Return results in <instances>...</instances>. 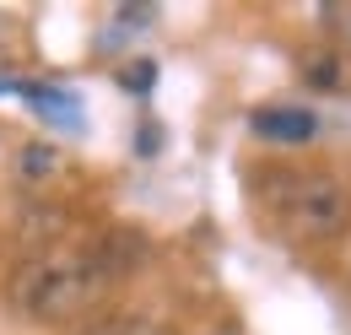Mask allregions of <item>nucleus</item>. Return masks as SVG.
Returning a JSON list of instances; mask_svg holds the SVG:
<instances>
[{"label": "nucleus", "instance_id": "1", "mask_svg": "<svg viewBox=\"0 0 351 335\" xmlns=\"http://www.w3.org/2000/svg\"><path fill=\"white\" fill-rule=\"evenodd\" d=\"M254 206L292 244H335L351 233V189L319 168H260Z\"/></svg>", "mask_w": 351, "mask_h": 335}, {"label": "nucleus", "instance_id": "2", "mask_svg": "<svg viewBox=\"0 0 351 335\" xmlns=\"http://www.w3.org/2000/svg\"><path fill=\"white\" fill-rule=\"evenodd\" d=\"M108 292H114V281L82 249L27 254L5 276V308L22 314L27 325H71V319H87Z\"/></svg>", "mask_w": 351, "mask_h": 335}, {"label": "nucleus", "instance_id": "3", "mask_svg": "<svg viewBox=\"0 0 351 335\" xmlns=\"http://www.w3.org/2000/svg\"><path fill=\"white\" fill-rule=\"evenodd\" d=\"M82 254H87V259L103 270V276H108V281H114V287H119L125 276H135V270L146 265L152 244H146L135 227H103L97 238H87V244H82Z\"/></svg>", "mask_w": 351, "mask_h": 335}, {"label": "nucleus", "instance_id": "4", "mask_svg": "<svg viewBox=\"0 0 351 335\" xmlns=\"http://www.w3.org/2000/svg\"><path fill=\"white\" fill-rule=\"evenodd\" d=\"M249 130L270 146H308L319 135V114L303 108V103H265V108L249 114Z\"/></svg>", "mask_w": 351, "mask_h": 335}, {"label": "nucleus", "instance_id": "5", "mask_svg": "<svg viewBox=\"0 0 351 335\" xmlns=\"http://www.w3.org/2000/svg\"><path fill=\"white\" fill-rule=\"evenodd\" d=\"M298 71H303V82L313 92H341V97H351V49H341V43H313V49H303Z\"/></svg>", "mask_w": 351, "mask_h": 335}, {"label": "nucleus", "instance_id": "6", "mask_svg": "<svg viewBox=\"0 0 351 335\" xmlns=\"http://www.w3.org/2000/svg\"><path fill=\"white\" fill-rule=\"evenodd\" d=\"M38 114H44L49 125H65V130H82V108H76V97L71 92H60V86H38V82H22L16 86Z\"/></svg>", "mask_w": 351, "mask_h": 335}, {"label": "nucleus", "instance_id": "7", "mask_svg": "<svg viewBox=\"0 0 351 335\" xmlns=\"http://www.w3.org/2000/svg\"><path fill=\"white\" fill-rule=\"evenodd\" d=\"M54 173H60V152H49V146H38V141L16 152V184L33 189V184H49Z\"/></svg>", "mask_w": 351, "mask_h": 335}, {"label": "nucleus", "instance_id": "8", "mask_svg": "<svg viewBox=\"0 0 351 335\" xmlns=\"http://www.w3.org/2000/svg\"><path fill=\"white\" fill-rule=\"evenodd\" d=\"M76 335H178V330L162 325V319H146V314H119V319H97Z\"/></svg>", "mask_w": 351, "mask_h": 335}, {"label": "nucleus", "instance_id": "9", "mask_svg": "<svg viewBox=\"0 0 351 335\" xmlns=\"http://www.w3.org/2000/svg\"><path fill=\"white\" fill-rule=\"evenodd\" d=\"M319 22H324L330 43L351 49V0H330V5H319Z\"/></svg>", "mask_w": 351, "mask_h": 335}]
</instances>
